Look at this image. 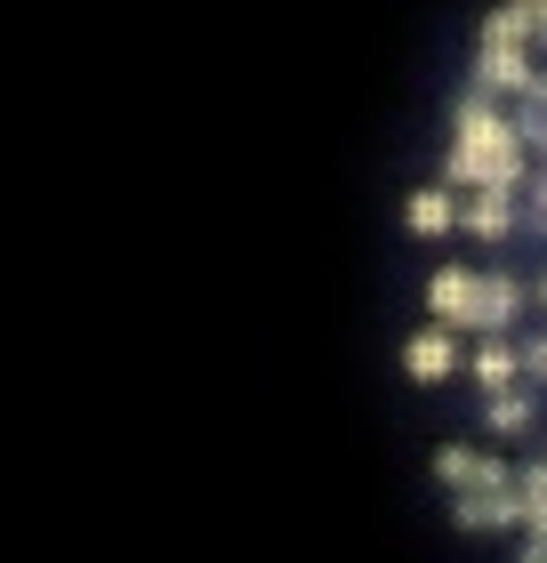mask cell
I'll list each match as a JSON object with an SVG mask.
<instances>
[{"label": "cell", "mask_w": 547, "mask_h": 563, "mask_svg": "<svg viewBox=\"0 0 547 563\" xmlns=\"http://www.w3.org/2000/svg\"><path fill=\"white\" fill-rule=\"evenodd\" d=\"M451 177L459 186H515L524 177V137H515V121L491 113V89H467L459 97V153H451Z\"/></svg>", "instance_id": "1"}, {"label": "cell", "mask_w": 547, "mask_h": 563, "mask_svg": "<svg viewBox=\"0 0 547 563\" xmlns=\"http://www.w3.org/2000/svg\"><path fill=\"white\" fill-rule=\"evenodd\" d=\"M427 298H435V314H442V322H467V330H500L515 306H524V290H515V282H491V274H467V266L435 274V282H427Z\"/></svg>", "instance_id": "2"}, {"label": "cell", "mask_w": 547, "mask_h": 563, "mask_svg": "<svg viewBox=\"0 0 547 563\" xmlns=\"http://www.w3.org/2000/svg\"><path fill=\"white\" fill-rule=\"evenodd\" d=\"M459 523H467V531L532 523V499H524V483H491V492H459Z\"/></svg>", "instance_id": "3"}, {"label": "cell", "mask_w": 547, "mask_h": 563, "mask_svg": "<svg viewBox=\"0 0 547 563\" xmlns=\"http://www.w3.org/2000/svg\"><path fill=\"white\" fill-rule=\"evenodd\" d=\"M539 81V73L524 65V48H500V41H483V57H475V89H507V97H524Z\"/></svg>", "instance_id": "4"}, {"label": "cell", "mask_w": 547, "mask_h": 563, "mask_svg": "<svg viewBox=\"0 0 547 563\" xmlns=\"http://www.w3.org/2000/svg\"><path fill=\"white\" fill-rule=\"evenodd\" d=\"M435 475L451 483V492H491V483H507V467L483 459V451H435Z\"/></svg>", "instance_id": "5"}, {"label": "cell", "mask_w": 547, "mask_h": 563, "mask_svg": "<svg viewBox=\"0 0 547 563\" xmlns=\"http://www.w3.org/2000/svg\"><path fill=\"white\" fill-rule=\"evenodd\" d=\"M467 225H475L483 242H500L507 225H515V210H507V186H483V194H475V210H467Z\"/></svg>", "instance_id": "6"}, {"label": "cell", "mask_w": 547, "mask_h": 563, "mask_svg": "<svg viewBox=\"0 0 547 563\" xmlns=\"http://www.w3.org/2000/svg\"><path fill=\"white\" fill-rule=\"evenodd\" d=\"M532 33H539V16L524 9V0H507V9L491 16V24H483V41H500V48H524Z\"/></svg>", "instance_id": "7"}, {"label": "cell", "mask_w": 547, "mask_h": 563, "mask_svg": "<svg viewBox=\"0 0 547 563\" xmlns=\"http://www.w3.org/2000/svg\"><path fill=\"white\" fill-rule=\"evenodd\" d=\"M451 363H459V354H451V339H442V330H427V339H411V378H442Z\"/></svg>", "instance_id": "8"}, {"label": "cell", "mask_w": 547, "mask_h": 563, "mask_svg": "<svg viewBox=\"0 0 547 563\" xmlns=\"http://www.w3.org/2000/svg\"><path fill=\"white\" fill-rule=\"evenodd\" d=\"M515 371H524V354H515V346H483V354H475V378H483L491 395H500Z\"/></svg>", "instance_id": "9"}, {"label": "cell", "mask_w": 547, "mask_h": 563, "mask_svg": "<svg viewBox=\"0 0 547 563\" xmlns=\"http://www.w3.org/2000/svg\"><path fill=\"white\" fill-rule=\"evenodd\" d=\"M483 419H491V427H500V434H524V427H532V402L500 387V395H491V411H483Z\"/></svg>", "instance_id": "10"}, {"label": "cell", "mask_w": 547, "mask_h": 563, "mask_svg": "<svg viewBox=\"0 0 547 563\" xmlns=\"http://www.w3.org/2000/svg\"><path fill=\"white\" fill-rule=\"evenodd\" d=\"M411 225H419V234H442V225H451V201L442 194H411Z\"/></svg>", "instance_id": "11"}, {"label": "cell", "mask_w": 547, "mask_h": 563, "mask_svg": "<svg viewBox=\"0 0 547 563\" xmlns=\"http://www.w3.org/2000/svg\"><path fill=\"white\" fill-rule=\"evenodd\" d=\"M524 225H539V234H547V169L532 177V218H524Z\"/></svg>", "instance_id": "12"}, {"label": "cell", "mask_w": 547, "mask_h": 563, "mask_svg": "<svg viewBox=\"0 0 547 563\" xmlns=\"http://www.w3.org/2000/svg\"><path fill=\"white\" fill-rule=\"evenodd\" d=\"M524 371H532V378H547V339H532V346H524Z\"/></svg>", "instance_id": "13"}, {"label": "cell", "mask_w": 547, "mask_h": 563, "mask_svg": "<svg viewBox=\"0 0 547 563\" xmlns=\"http://www.w3.org/2000/svg\"><path fill=\"white\" fill-rule=\"evenodd\" d=\"M524 563H547V531H532V540H524Z\"/></svg>", "instance_id": "14"}, {"label": "cell", "mask_w": 547, "mask_h": 563, "mask_svg": "<svg viewBox=\"0 0 547 563\" xmlns=\"http://www.w3.org/2000/svg\"><path fill=\"white\" fill-rule=\"evenodd\" d=\"M539 298H547V282H539Z\"/></svg>", "instance_id": "15"}]
</instances>
